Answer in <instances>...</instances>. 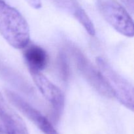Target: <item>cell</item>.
<instances>
[{"label":"cell","instance_id":"obj_1","mask_svg":"<svg viewBox=\"0 0 134 134\" xmlns=\"http://www.w3.org/2000/svg\"><path fill=\"white\" fill-rule=\"evenodd\" d=\"M0 34L16 49L24 48L30 43V28L19 11L0 0Z\"/></svg>","mask_w":134,"mask_h":134},{"label":"cell","instance_id":"obj_2","mask_svg":"<svg viewBox=\"0 0 134 134\" xmlns=\"http://www.w3.org/2000/svg\"><path fill=\"white\" fill-rule=\"evenodd\" d=\"M96 63L99 71L113 93L114 97L128 109L133 111V86L132 83L115 70L106 59L98 57Z\"/></svg>","mask_w":134,"mask_h":134},{"label":"cell","instance_id":"obj_3","mask_svg":"<svg viewBox=\"0 0 134 134\" xmlns=\"http://www.w3.org/2000/svg\"><path fill=\"white\" fill-rule=\"evenodd\" d=\"M99 8L105 20L115 30L126 37H133V20L122 5L115 0H102Z\"/></svg>","mask_w":134,"mask_h":134},{"label":"cell","instance_id":"obj_4","mask_svg":"<svg viewBox=\"0 0 134 134\" xmlns=\"http://www.w3.org/2000/svg\"><path fill=\"white\" fill-rule=\"evenodd\" d=\"M70 51L77 69L88 83L101 95L109 98H113V93L100 71L94 66L91 62L78 48L71 47Z\"/></svg>","mask_w":134,"mask_h":134},{"label":"cell","instance_id":"obj_5","mask_svg":"<svg viewBox=\"0 0 134 134\" xmlns=\"http://www.w3.org/2000/svg\"><path fill=\"white\" fill-rule=\"evenodd\" d=\"M29 71L37 88L52 106V122H57L62 114L65 105V97L62 91L41 71L30 69Z\"/></svg>","mask_w":134,"mask_h":134},{"label":"cell","instance_id":"obj_6","mask_svg":"<svg viewBox=\"0 0 134 134\" xmlns=\"http://www.w3.org/2000/svg\"><path fill=\"white\" fill-rule=\"evenodd\" d=\"M7 97L10 102L31 120L44 134H59L51 122L39 111L29 104L20 96L11 90H5Z\"/></svg>","mask_w":134,"mask_h":134},{"label":"cell","instance_id":"obj_7","mask_svg":"<svg viewBox=\"0 0 134 134\" xmlns=\"http://www.w3.org/2000/svg\"><path fill=\"white\" fill-rule=\"evenodd\" d=\"M0 120L7 134H29L22 118L8 104L0 92Z\"/></svg>","mask_w":134,"mask_h":134},{"label":"cell","instance_id":"obj_8","mask_svg":"<svg viewBox=\"0 0 134 134\" xmlns=\"http://www.w3.org/2000/svg\"><path fill=\"white\" fill-rule=\"evenodd\" d=\"M25 48L23 56L29 69L39 71L45 69L48 63V55L45 50L36 44Z\"/></svg>","mask_w":134,"mask_h":134},{"label":"cell","instance_id":"obj_9","mask_svg":"<svg viewBox=\"0 0 134 134\" xmlns=\"http://www.w3.org/2000/svg\"><path fill=\"white\" fill-rule=\"evenodd\" d=\"M73 13L77 20L83 26L86 31L91 36H94L96 34L95 27L85 10L81 7L77 6L73 11Z\"/></svg>","mask_w":134,"mask_h":134},{"label":"cell","instance_id":"obj_10","mask_svg":"<svg viewBox=\"0 0 134 134\" xmlns=\"http://www.w3.org/2000/svg\"><path fill=\"white\" fill-rule=\"evenodd\" d=\"M57 66L60 77L67 82L70 77V67L68 57L64 52H60L58 55Z\"/></svg>","mask_w":134,"mask_h":134},{"label":"cell","instance_id":"obj_11","mask_svg":"<svg viewBox=\"0 0 134 134\" xmlns=\"http://www.w3.org/2000/svg\"><path fill=\"white\" fill-rule=\"evenodd\" d=\"M54 1L60 3V5L72 8L73 11L77 6H79L77 3H76L75 0H54Z\"/></svg>","mask_w":134,"mask_h":134},{"label":"cell","instance_id":"obj_12","mask_svg":"<svg viewBox=\"0 0 134 134\" xmlns=\"http://www.w3.org/2000/svg\"><path fill=\"white\" fill-rule=\"evenodd\" d=\"M132 14L133 13L134 0H120Z\"/></svg>","mask_w":134,"mask_h":134},{"label":"cell","instance_id":"obj_13","mask_svg":"<svg viewBox=\"0 0 134 134\" xmlns=\"http://www.w3.org/2000/svg\"><path fill=\"white\" fill-rule=\"evenodd\" d=\"M0 133H5V129H4L3 125V124H2V122H1V120H0Z\"/></svg>","mask_w":134,"mask_h":134},{"label":"cell","instance_id":"obj_14","mask_svg":"<svg viewBox=\"0 0 134 134\" xmlns=\"http://www.w3.org/2000/svg\"></svg>","mask_w":134,"mask_h":134}]
</instances>
